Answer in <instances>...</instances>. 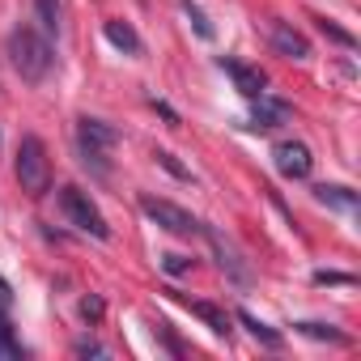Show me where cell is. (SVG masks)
I'll return each instance as SVG.
<instances>
[{
	"instance_id": "obj_1",
	"label": "cell",
	"mask_w": 361,
	"mask_h": 361,
	"mask_svg": "<svg viewBox=\"0 0 361 361\" xmlns=\"http://www.w3.org/2000/svg\"><path fill=\"white\" fill-rule=\"evenodd\" d=\"M51 43L35 30V26H18L13 35H9V64L18 68V77L22 81H43L47 73H51Z\"/></svg>"
},
{
	"instance_id": "obj_2",
	"label": "cell",
	"mask_w": 361,
	"mask_h": 361,
	"mask_svg": "<svg viewBox=\"0 0 361 361\" xmlns=\"http://www.w3.org/2000/svg\"><path fill=\"white\" fill-rule=\"evenodd\" d=\"M18 183L30 196H43L51 183V161H47V149L39 136H22V145H18Z\"/></svg>"
},
{
	"instance_id": "obj_3",
	"label": "cell",
	"mask_w": 361,
	"mask_h": 361,
	"mask_svg": "<svg viewBox=\"0 0 361 361\" xmlns=\"http://www.w3.org/2000/svg\"><path fill=\"white\" fill-rule=\"evenodd\" d=\"M60 209H64V217L81 230V234H94V238H111V226H106V217L98 213V204L81 192V188H60Z\"/></svg>"
},
{
	"instance_id": "obj_4",
	"label": "cell",
	"mask_w": 361,
	"mask_h": 361,
	"mask_svg": "<svg viewBox=\"0 0 361 361\" xmlns=\"http://www.w3.org/2000/svg\"><path fill=\"white\" fill-rule=\"evenodd\" d=\"M200 234L209 238V247H213V255H217L221 272H226L234 285H251V264H247V255L234 247V238H230V234H221L217 226H200Z\"/></svg>"
},
{
	"instance_id": "obj_5",
	"label": "cell",
	"mask_w": 361,
	"mask_h": 361,
	"mask_svg": "<svg viewBox=\"0 0 361 361\" xmlns=\"http://www.w3.org/2000/svg\"><path fill=\"white\" fill-rule=\"evenodd\" d=\"M140 213H145L149 221H157L161 230L178 234V238H192V234H200V221H196V217H192L188 209H178V204H170V200L145 196V200H140Z\"/></svg>"
},
{
	"instance_id": "obj_6",
	"label": "cell",
	"mask_w": 361,
	"mask_h": 361,
	"mask_svg": "<svg viewBox=\"0 0 361 361\" xmlns=\"http://www.w3.org/2000/svg\"><path fill=\"white\" fill-rule=\"evenodd\" d=\"M268 39H272V51L285 56V60H306L310 56V39L298 26H289V22H272L268 26Z\"/></svg>"
},
{
	"instance_id": "obj_7",
	"label": "cell",
	"mask_w": 361,
	"mask_h": 361,
	"mask_svg": "<svg viewBox=\"0 0 361 361\" xmlns=\"http://www.w3.org/2000/svg\"><path fill=\"white\" fill-rule=\"evenodd\" d=\"M272 157H276V170H281L285 178H306L310 166H314V157H310V149H306L302 140H281V145L272 149Z\"/></svg>"
},
{
	"instance_id": "obj_8",
	"label": "cell",
	"mask_w": 361,
	"mask_h": 361,
	"mask_svg": "<svg viewBox=\"0 0 361 361\" xmlns=\"http://www.w3.org/2000/svg\"><path fill=\"white\" fill-rule=\"evenodd\" d=\"M115 140H119V132L111 128V123H102V119H77V145H85V149H102V153H111L115 149Z\"/></svg>"
},
{
	"instance_id": "obj_9",
	"label": "cell",
	"mask_w": 361,
	"mask_h": 361,
	"mask_svg": "<svg viewBox=\"0 0 361 361\" xmlns=\"http://www.w3.org/2000/svg\"><path fill=\"white\" fill-rule=\"evenodd\" d=\"M221 68L230 73V81H234V90L243 94V98H264V73L259 68H251V64H238V60H221Z\"/></svg>"
},
{
	"instance_id": "obj_10",
	"label": "cell",
	"mask_w": 361,
	"mask_h": 361,
	"mask_svg": "<svg viewBox=\"0 0 361 361\" xmlns=\"http://www.w3.org/2000/svg\"><path fill=\"white\" fill-rule=\"evenodd\" d=\"M285 115H289L285 102H264V98H259V106L251 111V128H255V132H272V128L285 123Z\"/></svg>"
},
{
	"instance_id": "obj_11",
	"label": "cell",
	"mask_w": 361,
	"mask_h": 361,
	"mask_svg": "<svg viewBox=\"0 0 361 361\" xmlns=\"http://www.w3.org/2000/svg\"><path fill=\"white\" fill-rule=\"evenodd\" d=\"M102 30H106V39H111V43H115L119 51H128V56H140V51H145L140 35H136V30H132L128 22H106Z\"/></svg>"
},
{
	"instance_id": "obj_12",
	"label": "cell",
	"mask_w": 361,
	"mask_h": 361,
	"mask_svg": "<svg viewBox=\"0 0 361 361\" xmlns=\"http://www.w3.org/2000/svg\"><path fill=\"white\" fill-rule=\"evenodd\" d=\"M314 200H319V204H327V209H340V213H357V192L336 188V183H331V188H327V183H323V188H314Z\"/></svg>"
},
{
	"instance_id": "obj_13",
	"label": "cell",
	"mask_w": 361,
	"mask_h": 361,
	"mask_svg": "<svg viewBox=\"0 0 361 361\" xmlns=\"http://www.w3.org/2000/svg\"><path fill=\"white\" fill-rule=\"evenodd\" d=\"M188 306H192V314H196V319H204L217 336H230V319H226V310H221V306H213V302H188Z\"/></svg>"
},
{
	"instance_id": "obj_14",
	"label": "cell",
	"mask_w": 361,
	"mask_h": 361,
	"mask_svg": "<svg viewBox=\"0 0 361 361\" xmlns=\"http://www.w3.org/2000/svg\"><path fill=\"white\" fill-rule=\"evenodd\" d=\"M238 323H243V327H247V331H251L259 344H268V348H281V331H272L268 323H259L251 310H238Z\"/></svg>"
},
{
	"instance_id": "obj_15",
	"label": "cell",
	"mask_w": 361,
	"mask_h": 361,
	"mask_svg": "<svg viewBox=\"0 0 361 361\" xmlns=\"http://www.w3.org/2000/svg\"><path fill=\"white\" fill-rule=\"evenodd\" d=\"M35 9H39L43 30L47 35H60V26H64V5H60V0H35Z\"/></svg>"
},
{
	"instance_id": "obj_16",
	"label": "cell",
	"mask_w": 361,
	"mask_h": 361,
	"mask_svg": "<svg viewBox=\"0 0 361 361\" xmlns=\"http://www.w3.org/2000/svg\"><path fill=\"white\" fill-rule=\"evenodd\" d=\"M298 331H302V336H310V340H327V344H344V331H336L331 323H298Z\"/></svg>"
},
{
	"instance_id": "obj_17",
	"label": "cell",
	"mask_w": 361,
	"mask_h": 361,
	"mask_svg": "<svg viewBox=\"0 0 361 361\" xmlns=\"http://www.w3.org/2000/svg\"><path fill=\"white\" fill-rule=\"evenodd\" d=\"M153 157H157V166H161V170H170V174H174V178H183V183H192V170H188V166H183V161H178V157H174V153H170V149H157V153H153Z\"/></svg>"
},
{
	"instance_id": "obj_18",
	"label": "cell",
	"mask_w": 361,
	"mask_h": 361,
	"mask_svg": "<svg viewBox=\"0 0 361 361\" xmlns=\"http://www.w3.org/2000/svg\"><path fill=\"white\" fill-rule=\"evenodd\" d=\"M319 30H323V35H327L331 43H340V47H348V51L357 47V35H348V30H344V26H336L331 18H319Z\"/></svg>"
},
{
	"instance_id": "obj_19",
	"label": "cell",
	"mask_w": 361,
	"mask_h": 361,
	"mask_svg": "<svg viewBox=\"0 0 361 361\" xmlns=\"http://www.w3.org/2000/svg\"><path fill=\"white\" fill-rule=\"evenodd\" d=\"M183 13L192 18V26H196V35H200V39H213V22L204 18V9H200V5H192V0H183Z\"/></svg>"
},
{
	"instance_id": "obj_20",
	"label": "cell",
	"mask_w": 361,
	"mask_h": 361,
	"mask_svg": "<svg viewBox=\"0 0 361 361\" xmlns=\"http://www.w3.org/2000/svg\"><path fill=\"white\" fill-rule=\"evenodd\" d=\"M0 357L5 361H13V357H22V344L9 336V327H0Z\"/></svg>"
},
{
	"instance_id": "obj_21",
	"label": "cell",
	"mask_w": 361,
	"mask_h": 361,
	"mask_svg": "<svg viewBox=\"0 0 361 361\" xmlns=\"http://www.w3.org/2000/svg\"><path fill=\"white\" fill-rule=\"evenodd\" d=\"M161 268H166L170 276H183V272L192 268V259H188V255H161Z\"/></svg>"
},
{
	"instance_id": "obj_22",
	"label": "cell",
	"mask_w": 361,
	"mask_h": 361,
	"mask_svg": "<svg viewBox=\"0 0 361 361\" xmlns=\"http://www.w3.org/2000/svg\"><path fill=\"white\" fill-rule=\"evenodd\" d=\"M73 353H77V357H106V348H102L98 340H77Z\"/></svg>"
},
{
	"instance_id": "obj_23",
	"label": "cell",
	"mask_w": 361,
	"mask_h": 361,
	"mask_svg": "<svg viewBox=\"0 0 361 361\" xmlns=\"http://www.w3.org/2000/svg\"><path fill=\"white\" fill-rule=\"evenodd\" d=\"M314 285H353L348 272H314Z\"/></svg>"
},
{
	"instance_id": "obj_24",
	"label": "cell",
	"mask_w": 361,
	"mask_h": 361,
	"mask_svg": "<svg viewBox=\"0 0 361 361\" xmlns=\"http://www.w3.org/2000/svg\"><path fill=\"white\" fill-rule=\"evenodd\" d=\"M153 111H157V115H161V119H166L170 128H178V115H174V106H166L161 98H153Z\"/></svg>"
},
{
	"instance_id": "obj_25",
	"label": "cell",
	"mask_w": 361,
	"mask_h": 361,
	"mask_svg": "<svg viewBox=\"0 0 361 361\" xmlns=\"http://www.w3.org/2000/svg\"><path fill=\"white\" fill-rule=\"evenodd\" d=\"M81 314H85V319H98V314H102V302H98V298H85V302H81Z\"/></svg>"
}]
</instances>
